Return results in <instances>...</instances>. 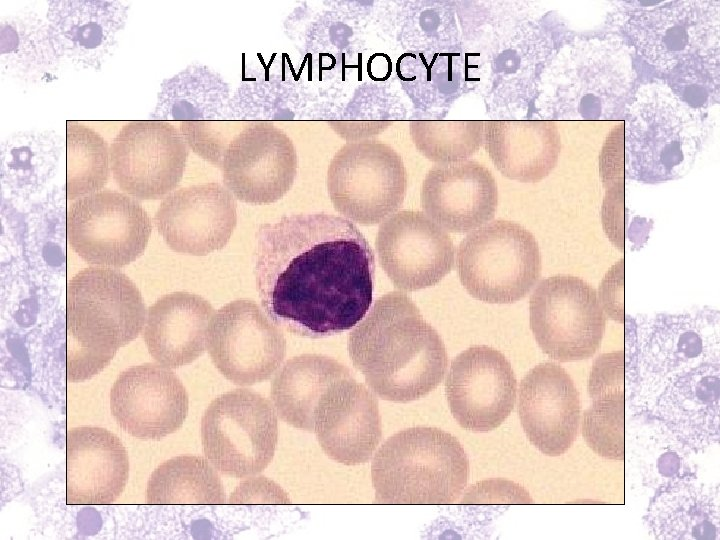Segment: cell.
Returning a JSON list of instances; mask_svg holds the SVG:
<instances>
[{
  "mask_svg": "<svg viewBox=\"0 0 720 540\" xmlns=\"http://www.w3.org/2000/svg\"><path fill=\"white\" fill-rule=\"evenodd\" d=\"M313 431L329 458L345 465L365 463L382 436L378 400L350 372L322 393L314 409Z\"/></svg>",
  "mask_w": 720,
  "mask_h": 540,
  "instance_id": "20",
  "label": "cell"
},
{
  "mask_svg": "<svg viewBox=\"0 0 720 540\" xmlns=\"http://www.w3.org/2000/svg\"><path fill=\"white\" fill-rule=\"evenodd\" d=\"M626 177L661 183L685 176L710 136L703 111L680 99L661 82L642 85L625 112Z\"/></svg>",
  "mask_w": 720,
  "mask_h": 540,
  "instance_id": "4",
  "label": "cell"
},
{
  "mask_svg": "<svg viewBox=\"0 0 720 540\" xmlns=\"http://www.w3.org/2000/svg\"><path fill=\"white\" fill-rule=\"evenodd\" d=\"M456 268L472 297L509 304L523 299L539 280L541 253L528 229L497 219L471 231L459 243Z\"/></svg>",
  "mask_w": 720,
  "mask_h": 540,
  "instance_id": "7",
  "label": "cell"
},
{
  "mask_svg": "<svg viewBox=\"0 0 720 540\" xmlns=\"http://www.w3.org/2000/svg\"><path fill=\"white\" fill-rule=\"evenodd\" d=\"M374 272L371 246L345 217L293 214L257 230L261 305L292 334L322 338L356 326L371 307Z\"/></svg>",
  "mask_w": 720,
  "mask_h": 540,
  "instance_id": "1",
  "label": "cell"
},
{
  "mask_svg": "<svg viewBox=\"0 0 720 540\" xmlns=\"http://www.w3.org/2000/svg\"><path fill=\"white\" fill-rule=\"evenodd\" d=\"M110 409L125 432L138 439L159 440L183 425L189 397L170 368L144 363L119 374L110 391Z\"/></svg>",
  "mask_w": 720,
  "mask_h": 540,
  "instance_id": "18",
  "label": "cell"
},
{
  "mask_svg": "<svg viewBox=\"0 0 720 540\" xmlns=\"http://www.w3.org/2000/svg\"><path fill=\"white\" fill-rule=\"evenodd\" d=\"M409 133L428 160L449 164L468 160L484 141L482 120H413Z\"/></svg>",
  "mask_w": 720,
  "mask_h": 540,
  "instance_id": "34",
  "label": "cell"
},
{
  "mask_svg": "<svg viewBox=\"0 0 720 540\" xmlns=\"http://www.w3.org/2000/svg\"><path fill=\"white\" fill-rule=\"evenodd\" d=\"M676 72L674 86L671 89L686 102L696 104L695 108L718 103L719 100V54L697 58Z\"/></svg>",
  "mask_w": 720,
  "mask_h": 540,
  "instance_id": "35",
  "label": "cell"
},
{
  "mask_svg": "<svg viewBox=\"0 0 720 540\" xmlns=\"http://www.w3.org/2000/svg\"><path fill=\"white\" fill-rule=\"evenodd\" d=\"M128 478V454L114 433L97 426L67 430V504H110L122 494Z\"/></svg>",
  "mask_w": 720,
  "mask_h": 540,
  "instance_id": "24",
  "label": "cell"
},
{
  "mask_svg": "<svg viewBox=\"0 0 720 540\" xmlns=\"http://www.w3.org/2000/svg\"><path fill=\"white\" fill-rule=\"evenodd\" d=\"M189 146L171 122L126 123L110 146V167L117 185L134 198L157 200L169 195L184 174Z\"/></svg>",
  "mask_w": 720,
  "mask_h": 540,
  "instance_id": "14",
  "label": "cell"
},
{
  "mask_svg": "<svg viewBox=\"0 0 720 540\" xmlns=\"http://www.w3.org/2000/svg\"><path fill=\"white\" fill-rule=\"evenodd\" d=\"M407 183L401 156L372 139L343 145L327 171V190L335 210L366 226L382 223L400 209Z\"/></svg>",
  "mask_w": 720,
  "mask_h": 540,
  "instance_id": "9",
  "label": "cell"
},
{
  "mask_svg": "<svg viewBox=\"0 0 720 540\" xmlns=\"http://www.w3.org/2000/svg\"><path fill=\"white\" fill-rule=\"evenodd\" d=\"M110 148L93 129L66 123V198L77 200L99 192L110 174Z\"/></svg>",
  "mask_w": 720,
  "mask_h": 540,
  "instance_id": "33",
  "label": "cell"
},
{
  "mask_svg": "<svg viewBox=\"0 0 720 540\" xmlns=\"http://www.w3.org/2000/svg\"><path fill=\"white\" fill-rule=\"evenodd\" d=\"M0 60L9 76L37 82L57 70L61 58L47 23L32 12H20L0 22Z\"/></svg>",
  "mask_w": 720,
  "mask_h": 540,
  "instance_id": "31",
  "label": "cell"
},
{
  "mask_svg": "<svg viewBox=\"0 0 720 540\" xmlns=\"http://www.w3.org/2000/svg\"><path fill=\"white\" fill-rule=\"evenodd\" d=\"M152 222L134 198L116 191H99L75 200L66 212V237L87 263L123 267L144 252Z\"/></svg>",
  "mask_w": 720,
  "mask_h": 540,
  "instance_id": "12",
  "label": "cell"
},
{
  "mask_svg": "<svg viewBox=\"0 0 720 540\" xmlns=\"http://www.w3.org/2000/svg\"><path fill=\"white\" fill-rule=\"evenodd\" d=\"M624 286L625 259L621 258L606 272L597 293L605 316L619 324L625 322Z\"/></svg>",
  "mask_w": 720,
  "mask_h": 540,
  "instance_id": "36",
  "label": "cell"
},
{
  "mask_svg": "<svg viewBox=\"0 0 720 540\" xmlns=\"http://www.w3.org/2000/svg\"><path fill=\"white\" fill-rule=\"evenodd\" d=\"M376 250L394 286L405 291L437 284L451 271L455 255L447 231L413 210L397 211L380 224Z\"/></svg>",
  "mask_w": 720,
  "mask_h": 540,
  "instance_id": "17",
  "label": "cell"
},
{
  "mask_svg": "<svg viewBox=\"0 0 720 540\" xmlns=\"http://www.w3.org/2000/svg\"><path fill=\"white\" fill-rule=\"evenodd\" d=\"M625 353L599 355L588 379L592 400L582 417V436L597 455L623 460L625 418Z\"/></svg>",
  "mask_w": 720,
  "mask_h": 540,
  "instance_id": "28",
  "label": "cell"
},
{
  "mask_svg": "<svg viewBox=\"0 0 720 540\" xmlns=\"http://www.w3.org/2000/svg\"><path fill=\"white\" fill-rule=\"evenodd\" d=\"M146 313L140 291L121 271L95 266L73 276L66 291L67 380L101 372L140 334Z\"/></svg>",
  "mask_w": 720,
  "mask_h": 540,
  "instance_id": "3",
  "label": "cell"
},
{
  "mask_svg": "<svg viewBox=\"0 0 720 540\" xmlns=\"http://www.w3.org/2000/svg\"><path fill=\"white\" fill-rule=\"evenodd\" d=\"M469 460L460 442L435 427L416 426L389 437L371 464L375 501L450 504L466 487Z\"/></svg>",
  "mask_w": 720,
  "mask_h": 540,
  "instance_id": "5",
  "label": "cell"
},
{
  "mask_svg": "<svg viewBox=\"0 0 720 540\" xmlns=\"http://www.w3.org/2000/svg\"><path fill=\"white\" fill-rule=\"evenodd\" d=\"M228 87L217 74L204 66L192 65L165 80L151 117L179 122V130L203 125L228 110Z\"/></svg>",
  "mask_w": 720,
  "mask_h": 540,
  "instance_id": "30",
  "label": "cell"
},
{
  "mask_svg": "<svg viewBox=\"0 0 720 540\" xmlns=\"http://www.w3.org/2000/svg\"><path fill=\"white\" fill-rule=\"evenodd\" d=\"M129 5L111 0H54L47 25L61 59L99 69L113 54L128 18Z\"/></svg>",
  "mask_w": 720,
  "mask_h": 540,
  "instance_id": "23",
  "label": "cell"
},
{
  "mask_svg": "<svg viewBox=\"0 0 720 540\" xmlns=\"http://www.w3.org/2000/svg\"><path fill=\"white\" fill-rule=\"evenodd\" d=\"M205 457L224 475L245 478L272 461L278 441L277 413L265 397L246 388L216 397L201 419Z\"/></svg>",
  "mask_w": 720,
  "mask_h": 540,
  "instance_id": "8",
  "label": "cell"
},
{
  "mask_svg": "<svg viewBox=\"0 0 720 540\" xmlns=\"http://www.w3.org/2000/svg\"><path fill=\"white\" fill-rule=\"evenodd\" d=\"M297 164L289 136L271 123L255 122L230 141L220 168L225 187L236 199L264 205L290 190Z\"/></svg>",
  "mask_w": 720,
  "mask_h": 540,
  "instance_id": "15",
  "label": "cell"
},
{
  "mask_svg": "<svg viewBox=\"0 0 720 540\" xmlns=\"http://www.w3.org/2000/svg\"><path fill=\"white\" fill-rule=\"evenodd\" d=\"M351 371L321 354H302L287 360L271 384L277 416L287 424L313 431L314 409L322 393Z\"/></svg>",
  "mask_w": 720,
  "mask_h": 540,
  "instance_id": "29",
  "label": "cell"
},
{
  "mask_svg": "<svg viewBox=\"0 0 720 540\" xmlns=\"http://www.w3.org/2000/svg\"><path fill=\"white\" fill-rule=\"evenodd\" d=\"M154 223L173 251L207 255L229 241L237 224L236 200L216 182L180 188L163 199Z\"/></svg>",
  "mask_w": 720,
  "mask_h": 540,
  "instance_id": "19",
  "label": "cell"
},
{
  "mask_svg": "<svg viewBox=\"0 0 720 540\" xmlns=\"http://www.w3.org/2000/svg\"><path fill=\"white\" fill-rule=\"evenodd\" d=\"M529 316L538 346L559 362L592 357L605 333L606 316L597 292L572 275L542 279L531 294Z\"/></svg>",
  "mask_w": 720,
  "mask_h": 540,
  "instance_id": "10",
  "label": "cell"
},
{
  "mask_svg": "<svg viewBox=\"0 0 720 540\" xmlns=\"http://www.w3.org/2000/svg\"><path fill=\"white\" fill-rule=\"evenodd\" d=\"M632 58L619 39L574 40L558 53L547 120L597 121L615 118L635 81Z\"/></svg>",
  "mask_w": 720,
  "mask_h": 540,
  "instance_id": "6",
  "label": "cell"
},
{
  "mask_svg": "<svg viewBox=\"0 0 720 540\" xmlns=\"http://www.w3.org/2000/svg\"><path fill=\"white\" fill-rule=\"evenodd\" d=\"M483 143L498 171L522 183L547 177L561 152L558 128L547 119L486 120Z\"/></svg>",
  "mask_w": 720,
  "mask_h": 540,
  "instance_id": "27",
  "label": "cell"
},
{
  "mask_svg": "<svg viewBox=\"0 0 720 540\" xmlns=\"http://www.w3.org/2000/svg\"><path fill=\"white\" fill-rule=\"evenodd\" d=\"M518 415L529 441L543 454H564L578 436L579 392L568 372L554 362L528 371L518 390Z\"/></svg>",
  "mask_w": 720,
  "mask_h": 540,
  "instance_id": "21",
  "label": "cell"
},
{
  "mask_svg": "<svg viewBox=\"0 0 720 540\" xmlns=\"http://www.w3.org/2000/svg\"><path fill=\"white\" fill-rule=\"evenodd\" d=\"M624 30L649 64L672 72L700 57L719 54L720 2L676 0L628 14Z\"/></svg>",
  "mask_w": 720,
  "mask_h": 540,
  "instance_id": "11",
  "label": "cell"
},
{
  "mask_svg": "<svg viewBox=\"0 0 720 540\" xmlns=\"http://www.w3.org/2000/svg\"><path fill=\"white\" fill-rule=\"evenodd\" d=\"M420 203L423 212L443 229L470 232L494 218L497 183L491 171L474 160L437 164L422 182Z\"/></svg>",
  "mask_w": 720,
  "mask_h": 540,
  "instance_id": "22",
  "label": "cell"
},
{
  "mask_svg": "<svg viewBox=\"0 0 720 540\" xmlns=\"http://www.w3.org/2000/svg\"><path fill=\"white\" fill-rule=\"evenodd\" d=\"M623 184H617L607 191L602 209V221L605 233L611 243L621 252H624L623 233Z\"/></svg>",
  "mask_w": 720,
  "mask_h": 540,
  "instance_id": "38",
  "label": "cell"
},
{
  "mask_svg": "<svg viewBox=\"0 0 720 540\" xmlns=\"http://www.w3.org/2000/svg\"><path fill=\"white\" fill-rule=\"evenodd\" d=\"M148 504H223L226 494L217 469L205 457L176 456L159 465L146 488Z\"/></svg>",
  "mask_w": 720,
  "mask_h": 540,
  "instance_id": "32",
  "label": "cell"
},
{
  "mask_svg": "<svg viewBox=\"0 0 720 540\" xmlns=\"http://www.w3.org/2000/svg\"><path fill=\"white\" fill-rule=\"evenodd\" d=\"M215 314L203 297L185 291L165 294L146 313L143 338L152 358L170 369L188 365L206 349Z\"/></svg>",
  "mask_w": 720,
  "mask_h": 540,
  "instance_id": "26",
  "label": "cell"
},
{
  "mask_svg": "<svg viewBox=\"0 0 720 540\" xmlns=\"http://www.w3.org/2000/svg\"><path fill=\"white\" fill-rule=\"evenodd\" d=\"M353 365L378 397L420 399L442 381L448 356L440 334L399 291L378 298L348 337Z\"/></svg>",
  "mask_w": 720,
  "mask_h": 540,
  "instance_id": "2",
  "label": "cell"
},
{
  "mask_svg": "<svg viewBox=\"0 0 720 540\" xmlns=\"http://www.w3.org/2000/svg\"><path fill=\"white\" fill-rule=\"evenodd\" d=\"M206 349L227 380L250 386L269 379L281 366L286 339L254 301L239 299L215 312Z\"/></svg>",
  "mask_w": 720,
  "mask_h": 540,
  "instance_id": "13",
  "label": "cell"
},
{
  "mask_svg": "<svg viewBox=\"0 0 720 540\" xmlns=\"http://www.w3.org/2000/svg\"><path fill=\"white\" fill-rule=\"evenodd\" d=\"M718 315H659L644 325L640 357L653 374L674 376L719 359Z\"/></svg>",
  "mask_w": 720,
  "mask_h": 540,
  "instance_id": "25",
  "label": "cell"
},
{
  "mask_svg": "<svg viewBox=\"0 0 720 540\" xmlns=\"http://www.w3.org/2000/svg\"><path fill=\"white\" fill-rule=\"evenodd\" d=\"M445 391L450 411L467 430L487 432L512 412L517 380L508 359L487 345H473L451 362Z\"/></svg>",
  "mask_w": 720,
  "mask_h": 540,
  "instance_id": "16",
  "label": "cell"
},
{
  "mask_svg": "<svg viewBox=\"0 0 720 540\" xmlns=\"http://www.w3.org/2000/svg\"><path fill=\"white\" fill-rule=\"evenodd\" d=\"M287 493L274 481L264 476H249L231 493V504H287Z\"/></svg>",
  "mask_w": 720,
  "mask_h": 540,
  "instance_id": "37",
  "label": "cell"
}]
</instances>
